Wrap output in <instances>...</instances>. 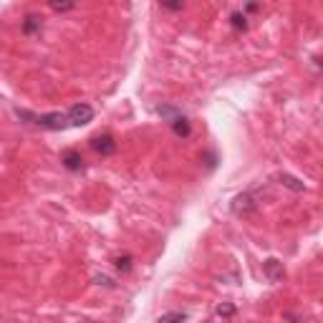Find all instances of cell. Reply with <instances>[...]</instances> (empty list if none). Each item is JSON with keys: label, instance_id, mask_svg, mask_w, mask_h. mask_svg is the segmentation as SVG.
I'll return each mask as SVG.
<instances>
[{"label": "cell", "instance_id": "1", "mask_svg": "<svg viewBox=\"0 0 323 323\" xmlns=\"http://www.w3.org/2000/svg\"><path fill=\"white\" fill-rule=\"evenodd\" d=\"M230 210H232L237 217H248V215L258 212V199H255L253 192H242V194H237V197L232 199Z\"/></svg>", "mask_w": 323, "mask_h": 323}, {"label": "cell", "instance_id": "2", "mask_svg": "<svg viewBox=\"0 0 323 323\" xmlns=\"http://www.w3.org/2000/svg\"><path fill=\"white\" fill-rule=\"evenodd\" d=\"M66 116H68V127H84L94 119V109L89 104H76V106L68 109Z\"/></svg>", "mask_w": 323, "mask_h": 323}, {"label": "cell", "instance_id": "3", "mask_svg": "<svg viewBox=\"0 0 323 323\" xmlns=\"http://www.w3.org/2000/svg\"><path fill=\"white\" fill-rule=\"evenodd\" d=\"M35 124H38V127H43V129H51V132H58V129H68V116L53 111V114H43V116H38Z\"/></svg>", "mask_w": 323, "mask_h": 323}, {"label": "cell", "instance_id": "4", "mask_svg": "<svg viewBox=\"0 0 323 323\" xmlns=\"http://www.w3.org/2000/svg\"><path fill=\"white\" fill-rule=\"evenodd\" d=\"M91 147H94V152H99L101 157H111V154L116 152V142H114V137H109V134L96 137V139L91 142Z\"/></svg>", "mask_w": 323, "mask_h": 323}, {"label": "cell", "instance_id": "5", "mask_svg": "<svg viewBox=\"0 0 323 323\" xmlns=\"http://www.w3.org/2000/svg\"><path fill=\"white\" fill-rule=\"evenodd\" d=\"M263 273H265V278L270 283H278V280H283V263L275 260V258H268L263 263Z\"/></svg>", "mask_w": 323, "mask_h": 323}, {"label": "cell", "instance_id": "6", "mask_svg": "<svg viewBox=\"0 0 323 323\" xmlns=\"http://www.w3.org/2000/svg\"><path fill=\"white\" fill-rule=\"evenodd\" d=\"M61 162H63V167H66V169L78 172V169H81V162H84V159H81V154H78L76 149H66V152L61 154Z\"/></svg>", "mask_w": 323, "mask_h": 323}, {"label": "cell", "instance_id": "7", "mask_svg": "<svg viewBox=\"0 0 323 323\" xmlns=\"http://www.w3.org/2000/svg\"><path fill=\"white\" fill-rule=\"evenodd\" d=\"M43 18L40 15H35V13H30V15H25V20H23V33L25 35H33V33H38L40 28H43V23H40Z\"/></svg>", "mask_w": 323, "mask_h": 323}, {"label": "cell", "instance_id": "8", "mask_svg": "<svg viewBox=\"0 0 323 323\" xmlns=\"http://www.w3.org/2000/svg\"><path fill=\"white\" fill-rule=\"evenodd\" d=\"M154 111H157L162 119H164V121H169V124H172L174 119H179V116H182V111H179L177 106H169V104H159Z\"/></svg>", "mask_w": 323, "mask_h": 323}, {"label": "cell", "instance_id": "9", "mask_svg": "<svg viewBox=\"0 0 323 323\" xmlns=\"http://www.w3.org/2000/svg\"><path fill=\"white\" fill-rule=\"evenodd\" d=\"M172 129H174V134L177 137H189V132H192V127H189V121H187V116H179V119H174L172 121Z\"/></svg>", "mask_w": 323, "mask_h": 323}, {"label": "cell", "instance_id": "10", "mask_svg": "<svg viewBox=\"0 0 323 323\" xmlns=\"http://www.w3.org/2000/svg\"><path fill=\"white\" fill-rule=\"evenodd\" d=\"M278 179H280V184H286V187L293 189V192H303V189H306V184H303L301 179H296V177H291V174H286V172L278 174Z\"/></svg>", "mask_w": 323, "mask_h": 323}, {"label": "cell", "instance_id": "11", "mask_svg": "<svg viewBox=\"0 0 323 323\" xmlns=\"http://www.w3.org/2000/svg\"><path fill=\"white\" fill-rule=\"evenodd\" d=\"M230 23H232L235 30H248V18H245V13H232V15H230Z\"/></svg>", "mask_w": 323, "mask_h": 323}, {"label": "cell", "instance_id": "12", "mask_svg": "<svg viewBox=\"0 0 323 323\" xmlns=\"http://www.w3.org/2000/svg\"><path fill=\"white\" fill-rule=\"evenodd\" d=\"M187 316L182 313V311H169V313H164V316H162L159 318V323H182Z\"/></svg>", "mask_w": 323, "mask_h": 323}, {"label": "cell", "instance_id": "13", "mask_svg": "<svg viewBox=\"0 0 323 323\" xmlns=\"http://www.w3.org/2000/svg\"><path fill=\"white\" fill-rule=\"evenodd\" d=\"M114 268H116L119 273H129V270H132V258H129V255H119V258L114 260Z\"/></svg>", "mask_w": 323, "mask_h": 323}, {"label": "cell", "instance_id": "14", "mask_svg": "<svg viewBox=\"0 0 323 323\" xmlns=\"http://www.w3.org/2000/svg\"><path fill=\"white\" fill-rule=\"evenodd\" d=\"M217 316H220V318L235 316V306H232V303H220V306H217Z\"/></svg>", "mask_w": 323, "mask_h": 323}, {"label": "cell", "instance_id": "15", "mask_svg": "<svg viewBox=\"0 0 323 323\" xmlns=\"http://www.w3.org/2000/svg\"><path fill=\"white\" fill-rule=\"evenodd\" d=\"M96 283H99V286H106V288H114L111 278H106V275H96Z\"/></svg>", "mask_w": 323, "mask_h": 323}, {"label": "cell", "instance_id": "16", "mask_svg": "<svg viewBox=\"0 0 323 323\" xmlns=\"http://www.w3.org/2000/svg\"><path fill=\"white\" fill-rule=\"evenodd\" d=\"M51 8H53V10H58V13H61V10H71V8H73V3H53V5H51Z\"/></svg>", "mask_w": 323, "mask_h": 323}, {"label": "cell", "instance_id": "17", "mask_svg": "<svg viewBox=\"0 0 323 323\" xmlns=\"http://www.w3.org/2000/svg\"><path fill=\"white\" fill-rule=\"evenodd\" d=\"M258 8H260V5H258V3H250V5H245V10H248V13H255V10H258Z\"/></svg>", "mask_w": 323, "mask_h": 323}, {"label": "cell", "instance_id": "18", "mask_svg": "<svg viewBox=\"0 0 323 323\" xmlns=\"http://www.w3.org/2000/svg\"><path fill=\"white\" fill-rule=\"evenodd\" d=\"M164 8H167V10H182V5H179V3H174V5H164Z\"/></svg>", "mask_w": 323, "mask_h": 323}]
</instances>
